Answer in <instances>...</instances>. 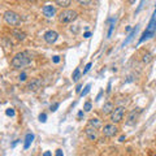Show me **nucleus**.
Returning <instances> with one entry per match:
<instances>
[{
  "label": "nucleus",
  "instance_id": "nucleus-1",
  "mask_svg": "<svg viewBox=\"0 0 156 156\" xmlns=\"http://www.w3.org/2000/svg\"><path fill=\"white\" fill-rule=\"evenodd\" d=\"M31 62V56L29 52H18L16 56L12 58L11 65L13 69H21V68H25Z\"/></svg>",
  "mask_w": 156,
  "mask_h": 156
},
{
  "label": "nucleus",
  "instance_id": "nucleus-2",
  "mask_svg": "<svg viewBox=\"0 0 156 156\" xmlns=\"http://www.w3.org/2000/svg\"><path fill=\"white\" fill-rule=\"evenodd\" d=\"M155 34H156V11H155L154 17L151 18V21H150V23H148L147 29H146L144 33L142 34V38L139 39V43H143L144 41H147V39L152 38Z\"/></svg>",
  "mask_w": 156,
  "mask_h": 156
},
{
  "label": "nucleus",
  "instance_id": "nucleus-3",
  "mask_svg": "<svg viewBox=\"0 0 156 156\" xmlns=\"http://www.w3.org/2000/svg\"><path fill=\"white\" fill-rule=\"evenodd\" d=\"M3 17H4L5 23H8V25H11V26H18L20 23H21V17H20V14L13 12V11H7L4 13Z\"/></svg>",
  "mask_w": 156,
  "mask_h": 156
},
{
  "label": "nucleus",
  "instance_id": "nucleus-4",
  "mask_svg": "<svg viewBox=\"0 0 156 156\" xmlns=\"http://www.w3.org/2000/svg\"><path fill=\"white\" fill-rule=\"evenodd\" d=\"M77 12L76 11H72V9H65L62 11L60 14H58V21L61 23H70L73 22L74 20L77 18Z\"/></svg>",
  "mask_w": 156,
  "mask_h": 156
},
{
  "label": "nucleus",
  "instance_id": "nucleus-5",
  "mask_svg": "<svg viewBox=\"0 0 156 156\" xmlns=\"http://www.w3.org/2000/svg\"><path fill=\"white\" fill-rule=\"evenodd\" d=\"M124 112H125V109L122 107H117V108H115L111 113V121L113 124L121 122V121H122V117H124Z\"/></svg>",
  "mask_w": 156,
  "mask_h": 156
},
{
  "label": "nucleus",
  "instance_id": "nucleus-6",
  "mask_svg": "<svg viewBox=\"0 0 156 156\" xmlns=\"http://www.w3.org/2000/svg\"><path fill=\"white\" fill-rule=\"evenodd\" d=\"M117 130L119 129H117V126L115 124H107L103 128V134L107 138H112V136H115L117 134Z\"/></svg>",
  "mask_w": 156,
  "mask_h": 156
},
{
  "label": "nucleus",
  "instance_id": "nucleus-7",
  "mask_svg": "<svg viewBox=\"0 0 156 156\" xmlns=\"http://www.w3.org/2000/svg\"><path fill=\"white\" fill-rule=\"evenodd\" d=\"M44 41L48 43V44H53L57 39H58V34L55 31V30H48L44 33Z\"/></svg>",
  "mask_w": 156,
  "mask_h": 156
},
{
  "label": "nucleus",
  "instance_id": "nucleus-8",
  "mask_svg": "<svg viewBox=\"0 0 156 156\" xmlns=\"http://www.w3.org/2000/svg\"><path fill=\"white\" fill-rule=\"evenodd\" d=\"M41 86H42V80L41 78H33V80L27 83V89L30 91H37V90L41 89Z\"/></svg>",
  "mask_w": 156,
  "mask_h": 156
},
{
  "label": "nucleus",
  "instance_id": "nucleus-9",
  "mask_svg": "<svg viewBox=\"0 0 156 156\" xmlns=\"http://www.w3.org/2000/svg\"><path fill=\"white\" fill-rule=\"evenodd\" d=\"M42 12H43V14L47 17V18H51V17H53L55 16V13H56V9H55V7L53 5H44L42 8Z\"/></svg>",
  "mask_w": 156,
  "mask_h": 156
},
{
  "label": "nucleus",
  "instance_id": "nucleus-10",
  "mask_svg": "<svg viewBox=\"0 0 156 156\" xmlns=\"http://www.w3.org/2000/svg\"><path fill=\"white\" fill-rule=\"evenodd\" d=\"M96 130H98V129L92 128L91 125H89V126H87V128L85 129V133H86L87 138H89L90 140H96V139H98V134H96Z\"/></svg>",
  "mask_w": 156,
  "mask_h": 156
},
{
  "label": "nucleus",
  "instance_id": "nucleus-11",
  "mask_svg": "<svg viewBox=\"0 0 156 156\" xmlns=\"http://www.w3.org/2000/svg\"><path fill=\"white\" fill-rule=\"evenodd\" d=\"M113 109H115V105H113V103H111V101H107V103H104V105L101 107V112H103L104 115H111Z\"/></svg>",
  "mask_w": 156,
  "mask_h": 156
},
{
  "label": "nucleus",
  "instance_id": "nucleus-12",
  "mask_svg": "<svg viewBox=\"0 0 156 156\" xmlns=\"http://www.w3.org/2000/svg\"><path fill=\"white\" fill-rule=\"evenodd\" d=\"M89 125H91L92 128H95V129H100L103 122H101V120L96 119V117H92V119L89 120Z\"/></svg>",
  "mask_w": 156,
  "mask_h": 156
},
{
  "label": "nucleus",
  "instance_id": "nucleus-13",
  "mask_svg": "<svg viewBox=\"0 0 156 156\" xmlns=\"http://www.w3.org/2000/svg\"><path fill=\"white\" fill-rule=\"evenodd\" d=\"M136 117H138V113H136L135 111L130 112V115H129V117H128V121H126V124H128V125H134V124L136 122Z\"/></svg>",
  "mask_w": 156,
  "mask_h": 156
},
{
  "label": "nucleus",
  "instance_id": "nucleus-14",
  "mask_svg": "<svg viewBox=\"0 0 156 156\" xmlns=\"http://www.w3.org/2000/svg\"><path fill=\"white\" fill-rule=\"evenodd\" d=\"M33 140H34V134H31V133L26 134V138H25V144H23V148L27 150L29 147H30V144L33 143Z\"/></svg>",
  "mask_w": 156,
  "mask_h": 156
},
{
  "label": "nucleus",
  "instance_id": "nucleus-15",
  "mask_svg": "<svg viewBox=\"0 0 156 156\" xmlns=\"http://www.w3.org/2000/svg\"><path fill=\"white\" fill-rule=\"evenodd\" d=\"M13 35L16 37L18 41H25V39H26V34L23 33V31L17 30V29H16V30H13Z\"/></svg>",
  "mask_w": 156,
  "mask_h": 156
},
{
  "label": "nucleus",
  "instance_id": "nucleus-16",
  "mask_svg": "<svg viewBox=\"0 0 156 156\" xmlns=\"http://www.w3.org/2000/svg\"><path fill=\"white\" fill-rule=\"evenodd\" d=\"M56 4L58 7H61V8H68L70 5V3H72V0H55Z\"/></svg>",
  "mask_w": 156,
  "mask_h": 156
},
{
  "label": "nucleus",
  "instance_id": "nucleus-17",
  "mask_svg": "<svg viewBox=\"0 0 156 156\" xmlns=\"http://www.w3.org/2000/svg\"><path fill=\"white\" fill-rule=\"evenodd\" d=\"M108 22H109V30H108V33H107V38H111L112 33H113V30H115V22H116V20L115 18H111Z\"/></svg>",
  "mask_w": 156,
  "mask_h": 156
},
{
  "label": "nucleus",
  "instance_id": "nucleus-18",
  "mask_svg": "<svg viewBox=\"0 0 156 156\" xmlns=\"http://www.w3.org/2000/svg\"><path fill=\"white\" fill-rule=\"evenodd\" d=\"M136 30H138V26H135V27L133 29V30H131V33L129 34V37H128V39H126V41H125V42L122 43V47H125V46H126V44H128V43H129V42L131 41V39H133V37L135 35V33H136Z\"/></svg>",
  "mask_w": 156,
  "mask_h": 156
},
{
  "label": "nucleus",
  "instance_id": "nucleus-19",
  "mask_svg": "<svg viewBox=\"0 0 156 156\" xmlns=\"http://www.w3.org/2000/svg\"><path fill=\"white\" fill-rule=\"evenodd\" d=\"M81 74V70H80V68H76L74 72H73V81H78V77H80Z\"/></svg>",
  "mask_w": 156,
  "mask_h": 156
},
{
  "label": "nucleus",
  "instance_id": "nucleus-20",
  "mask_svg": "<svg viewBox=\"0 0 156 156\" xmlns=\"http://www.w3.org/2000/svg\"><path fill=\"white\" fill-rule=\"evenodd\" d=\"M152 60V55H151V53H144L143 55V62H146V64H148V62Z\"/></svg>",
  "mask_w": 156,
  "mask_h": 156
},
{
  "label": "nucleus",
  "instance_id": "nucleus-21",
  "mask_svg": "<svg viewBox=\"0 0 156 156\" xmlns=\"http://www.w3.org/2000/svg\"><path fill=\"white\" fill-rule=\"evenodd\" d=\"M90 90H91V83H87V85H86V87H85V90L81 92V96L83 98L85 95H87V94L90 92Z\"/></svg>",
  "mask_w": 156,
  "mask_h": 156
},
{
  "label": "nucleus",
  "instance_id": "nucleus-22",
  "mask_svg": "<svg viewBox=\"0 0 156 156\" xmlns=\"http://www.w3.org/2000/svg\"><path fill=\"white\" fill-rule=\"evenodd\" d=\"M91 103H90V101H86V103H85V105H83V109L86 111V112H90L91 111Z\"/></svg>",
  "mask_w": 156,
  "mask_h": 156
},
{
  "label": "nucleus",
  "instance_id": "nucleus-23",
  "mask_svg": "<svg viewBox=\"0 0 156 156\" xmlns=\"http://www.w3.org/2000/svg\"><path fill=\"white\" fill-rule=\"evenodd\" d=\"M80 4H82V5H90L91 4V0H77Z\"/></svg>",
  "mask_w": 156,
  "mask_h": 156
},
{
  "label": "nucleus",
  "instance_id": "nucleus-24",
  "mask_svg": "<svg viewBox=\"0 0 156 156\" xmlns=\"http://www.w3.org/2000/svg\"><path fill=\"white\" fill-rule=\"evenodd\" d=\"M46 119H47L46 113H42V115H39V121H41V122H46Z\"/></svg>",
  "mask_w": 156,
  "mask_h": 156
},
{
  "label": "nucleus",
  "instance_id": "nucleus-25",
  "mask_svg": "<svg viewBox=\"0 0 156 156\" xmlns=\"http://www.w3.org/2000/svg\"><path fill=\"white\" fill-rule=\"evenodd\" d=\"M5 113H7V116H14V109L13 108H8L5 111Z\"/></svg>",
  "mask_w": 156,
  "mask_h": 156
},
{
  "label": "nucleus",
  "instance_id": "nucleus-26",
  "mask_svg": "<svg viewBox=\"0 0 156 156\" xmlns=\"http://www.w3.org/2000/svg\"><path fill=\"white\" fill-rule=\"evenodd\" d=\"M26 77H27L26 73H21V74H20V77H18V80H20V81H25Z\"/></svg>",
  "mask_w": 156,
  "mask_h": 156
},
{
  "label": "nucleus",
  "instance_id": "nucleus-27",
  "mask_svg": "<svg viewBox=\"0 0 156 156\" xmlns=\"http://www.w3.org/2000/svg\"><path fill=\"white\" fill-rule=\"evenodd\" d=\"M91 65H92V64H91V62H89V64H87V65L85 66V70H83V74H86V73H87V72H89V70H90V68H91Z\"/></svg>",
  "mask_w": 156,
  "mask_h": 156
},
{
  "label": "nucleus",
  "instance_id": "nucleus-28",
  "mask_svg": "<svg viewBox=\"0 0 156 156\" xmlns=\"http://www.w3.org/2000/svg\"><path fill=\"white\" fill-rule=\"evenodd\" d=\"M58 105H60V104H58V103H55V104H53V105H51V111H52V112H55V111L57 109V107H58Z\"/></svg>",
  "mask_w": 156,
  "mask_h": 156
},
{
  "label": "nucleus",
  "instance_id": "nucleus-29",
  "mask_svg": "<svg viewBox=\"0 0 156 156\" xmlns=\"http://www.w3.org/2000/svg\"><path fill=\"white\" fill-rule=\"evenodd\" d=\"M58 61H60V58H58V56H53V62H56V64H57Z\"/></svg>",
  "mask_w": 156,
  "mask_h": 156
},
{
  "label": "nucleus",
  "instance_id": "nucleus-30",
  "mask_svg": "<svg viewBox=\"0 0 156 156\" xmlns=\"http://www.w3.org/2000/svg\"><path fill=\"white\" fill-rule=\"evenodd\" d=\"M56 155H57V156H61V155H62V151H61V150H57V151H56Z\"/></svg>",
  "mask_w": 156,
  "mask_h": 156
},
{
  "label": "nucleus",
  "instance_id": "nucleus-31",
  "mask_svg": "<svg viewBox=\"0 0 156 156\" xmlns=\"http://www.w3.org/2000/svg\"><path fill=\"white\" fill-rule=\"evenodd\" d=\"M81 89H82V86H81V85H78V86H77V89H76V91H77V92H80Z\"/></svg>",
  "mask_w": 156,
  "mask_h": 156
},
{
  "label": "nucleus",
  "instance_id": "nucleus-32",
  "mask_svg": "<svg viewBox=\"0 0 156 156\" xmlns=\"http://www.w3.org/2000/svg\"><path fill=\"white\" fill-rule=\"evenodd\" d=\"M90 35H91L90 33H85V38H90Z\"/></svg>",
  "mask_w": 156,
  "mask_h": 156
},
{
  "label": "nucleus",
  "instance_id": "nucleus-33",
  "mask_svg": "<svg viewBox=\"0 0 156 156\" xmlns=\"http://www.w3.org/2000/svg\"><path fill=\"white\" fill-rule=\"evenodd\" d=\"M124 139H125V136L122 135V136H120V142H124Z\"/></svg>",
  "mask_w": 156,
  "mask_h": 156
},
{
  "label": "nucleus",
  "instance_id": "nucleus-34",
  "mask_svg": "<svg viewBox=\"0 0 156 156\" xmlns=\"http://www.w3.org/2000/svg\"><path fill=\"white\" fill-rule=\"evenodd\" d=\"M128 2H129L130 4H134V3H135V0H128Z\"/></svg>",
  "mask_w": 156,
  "mask_h": 156
},
{
  "label": "nucleus",
  "instance_id": "nucleus-35",
  "mask_svg": "<svg viewBox=\"0 0 156 156\" xmlns=\"http://www.w3.org/2000/svg\"><path fill=\"white\" fill-rule=\"evenodd\" d=\"M51 155V152H48V151H47V152H44V156H50Z\"/></svg>",
  "mask_w": 156,
  "mask_h": 156
},
{
  "label": "nucleus",
  "instance_id": "nucleus-36",
  "mask_svg": "<svg viewBox=\"0 0 156 156\" xmlns=\"http://www.w3.org/2000/svg\"><path fill=\"white\" fill-rule=\"evenodd\" d=\"M29 2H35V0H29Z\"/></svg>",
  "mask_w": 156,
  "mask_h": 156
}]
</instances>
